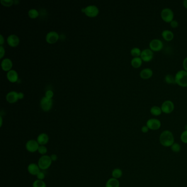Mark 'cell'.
<instances>
[{
  "mask_svg": "<svg viewBox=\"0 0 187 187\" xmlns=\"http://www.w3.org/2000/svg\"><path fill=\"white\" fill-rule=\"evenodd\" d=\"M159 141L165 147H171L175 143V138L172 132L169 130H165L161 132L159 137Z\"/></svg>",
  "mask_w": 187,
  "mask_h": 187,
  "instance_id": "1",
  "label": "cell"
},
{
  "mask_svg": "<svg viewBox=\"0 0 187 187\" xmlns=\"http://www.w3.org/2000/svg\"><path fill=\"white\" fill-rule=\"evenodd\" d=\"M176 83L182 87H187V72L185 70H180L175 75Z\"/></svg>",
  "mask_w": 187,
  "mask_h": 187,
  "instance_id": "2",
  "label": "cell"
},
{
  "mask_svg": "<svg viewBox=\"0 0 187 187\" xmlns=\"http://www.w3.org/2000/svg\"><path fill=\"white\" fill-rule=\"evenodd\" d=\"M52 163V160H51V158L49 155L42 156L41 158L39 159L38 161V165L41 170H46L50 168Z\"/></svg>",
  "mask_w": 187,
  "mask_h": 187,
  "instance_id": "3",
  "label": "cell"
},
{
  "mask_svg": "<svg viewBox=\"0 0 187 187\" xmlns=\"http://www.w3.org/2000/svg\"><path fill=\"white\" fill-rule=\"evenodd\" d=\"M161 17L166 23H171L173 20L174 13L169 8H165L161 12Z\"/></svg>",
  "mask_w": 187,
  "mask_h": 187,
  "instance_id": "4",
  "label": "cell"
},
{
  "mask_svg": "<svg viewBox=\"0 0 187 187\" xmlns=\"http://www.w3.org/2000/svg\"><path fill=\"white\" fill-rule=\"evenodd\" d=\"M161 109L162 112L166 114H169L175 109V104L173 102L170 100H167L163 102L161 106Z\"/></svg>",
  "mask_w": 187,
  "mask_h": 187,
  "instance_id": "5",
  "label": "cell"
},
{
  "mask_svg": "<svg viewBox=\"0 0 187 187\" xmlns=\"http://www.w3.org/2000/svg\"><path fill=\"white\" fill-rule=\"evenodd\" d=\"M164 47L163 41L160 39H153L149 43V49L153 52H159Z\"/></svg>",
  "mask_w": 187,
  "mask_h": 187,
  "instance_id": "6",
  "label": "cell"
},
{
  "mask_svg": "<svg viewBox=\"0 0 187 187\" xmlns=\"http://www.w3.org/2000/svg\"><path fill=\"white\" fill-rule=\"evenodd\" d=\"M146 125L148 126L149 130L155 131L160 128L161 126V122L158 119L152 118L149 119L147 121Z\"/></svg>",
  "mask_w": 187,
  "mask_h": 187,
  "instance_id": "7",
  "label": "cell"
},
{
  "mask_svg": "<svg viewBox=\"0 0 187 187\" xmlns=\"http://www.w3.org/2000/svg\"><path fill=\"white\" fill-rule=\"evenodd\" d=\"M141 59L144 62H149L154 57L153 51L150 49H146L142 51L141 55Z\"/></svg>",
  "mask_w": 187,
  "mask_h": 187,
  "instance_id": "8",
  "label": "cell"
},
{
  "mask_svg": "<svg viewBox=\"0 0 187 187\" xmlns=\"http://www.w3.org/2000/svg\"><path fill=\"white\" fill-rule=\"evenodd\" d=\"M82 11L84 12L88 17H96L97 15L99 13L98 8L96 6H92V5L87 6L85 8H83Z\"/></svg>",
  "mask_w": 187,
  "mask_h": 187,
  "instance_id": "9",
  "label": "cell"
},
{
  "mask_svg": "<svg viewBox=\"0 0 187 187\" xmlns=\"http://www.w3.org/2000/svg\"><path fill=\"white\" fill-rule=\"evenodd\" d=\"M40 145L37 141L31 139L28 141L25 145L27 151L30 153H35L38 151Z\"/></svg>",
  "mask_w": 187,
  "mask_h": 187,
  "instance_id": "10",
  "label": "cell"
},
{
  "mask_svg": "<svg viewBox=\"0 0 187 187\" xmlns=\"http://www.w3.org/2000/svg\"><path fill=\"white\" fill-rule=\"evenodd\" d=\"M53 104L52 100L48 98L43 97L42 98L41 102H40V105L42 109L45 112H48L50 110Z\"/></svg>",
  "mask_w": 187,
  "mask_h": 187,
  "instance_id": "11",
  "label": "cell"
},
{
  "mask_svg": "<svg viewBox=\"0 0 187 187\" xmlns=\"http://www.w3.org/2000/svg\"><path fill=\"white\" fill-rule=\"evenodd\" d=\"M28 171L30 175L36 176L41 171V169L39 168L38 164L32 163L28 166Z\"/></svg>",
  "mask_w": 187,
  "mask_h": 187,
  "instance_id": "12",
  "label": "cell"
},
{
  "mask_svg": "<svg viewBox=\"0 0 187 187\" xmlns=\"http://www.w3.org/2000/svg\"><path fill=\"white\" fill-rule=\"evenodd\" d=\"M59 35L55 32H49L46 36V41L49 44H52L58 41Z\"/></svg>",
  "mask_w": 187,
  "mask_h": 187,
  "instance_id": "13",
  "label": "cell"
},
{
  "mask_svg": "<svg viewBox=\"0 0 187 187\" xmlns=\"http://www.w3.org/2000/svg\"><path fill=\"white\" fill-rule=\"evenodd\" d=\"M139 75L142 79L147 80L152 77L153 75V71L151 68H144L141 70Z\"/></svg>",
  "mask_w": 187,
  "mask_h": 187,
  "instance_id": "14",
  "label": "cell"
},
{
  "mask_svg": "<svg viewBox=\"0 0 187 187\" xmlns=\"http://www.w3.org/2000/svg\"><path fill=\"white\" fill-rule=\"evenodd\" d=\"M49 136L46 134L42 133L39 134L36 141L40 146H45L49 143Z\"/></svg>",
  "mask_w": 187,
  "mask_h": 187,
  "instance_id": "15",
  "label": "cell"
},
{
  "mask_svg": "<svg viewBox=\"0 0 187 187\" xmlns=\"http://www.w3.org/2000/svg\"><path fill=\"white\" fill-rule=\"evenodd\" d=\"M7 42L11 46H17L19 43V39L15 35H11L8 37Z\"/></svg>",
  "mask_w": 187,
  "mask_h": 187,
  "instance_id": "16",
  "label": "cell"
},
{
  "mask_svg": "<svg viewBox=\"0 0 187 187\" xmlns=\"http://www.w3.org/2000/svg\"><path fill=\"white\" fill-rule=\"evenodd\" d=\"M163 39L166 41H171L174 38V34L172 31L169 30H164L161 32Z\"/></svg>",
  "mask_w": 187,
  "mask_h": 187,
  "instance_id": "17",
  "label": "cell"
},
{
  "mask_svg": "<svg viewBox=\"0 0 187 187\" xmlns=\"http://www.w3.org/2000/svg\"><path fill=\"white\" fill-rule=\"evenodd\" d=\"M6 99L8 102L11 103H15L17 102V100L19 99L18 97V93L16 92L15 91H12L8 93L6 96Z\"/></svg>",
  "mask_w": 187,
  "mask_h": 187,
  "instance_id": "18",
  "label": "cell"
},
{
  "mask_svg": "<svg viewBox=\"0 0 187 187\" xmlns=\"http://www.w3.org/2000/svg\"><path fill=\"white\" fill-rule=\"evenodd\" d=\"M1 66L3 70L10 71L12 67V62L10 59H5L2 62Z\"/></svg>",
  "mask_w": 187,
  "mask_h": 187,
  "instance_id": "19",
  "label": "cell"
},
{
  "mask_svg": "<svg viewBox=\"0 0 187 187\" xmlns=\"http://www.w3.org/2000/svg\"><path fill=\"white\" fill-rule=\"evenodd\" d=\"M7 76L8 80L10 81V82H11V83L16 82L18 80V74L14 70H11L9 71L8 72Z\"/></svg>",
  "mask_w": 187,
  "mask_h": 187,
  "instance_id": "20",
  "label": "cell"
},
{
  "mask_svg": "<svg viewBox=\"0 0 187 187\" xmlns=\"http://www.w3.org/2000/svg\"><path fill=\"white\" fill-rule=\"evenodd\" d=\"M105 187H120L119 180L114 178H111L107 181Z\"/></svg>",
  "mask_w": 187,
  "mask_h": 187,
  "instance_id": "21",
  "label": "cell"
},
{
  "mask_svg": "<svg viewBox=\"0 0 187 187\" xmlns=\"http://www.w3.org/2000/svg\"><path fill=\"white\" fill-rule=\"evenodd\" d=\"M143 63V61L141 57H134L133 58L131 62V66L134 68H139L141 67Z\"/></svg>",
  "mask_w": 187,
  "mask_h": 187,
  "instance_id": "22",
  "label": "cell"
},
{
  "mask_svg": "<svg viewBox=\"0 0 187 187\" xmlns=\"http://www.w3.org/2000/svg\"><path fill=\"white\" fill-rule=\"evenodd\" d=\"M150 112H151V114L154 115V116H155V117H158L160 115L162 114V110L161 109L160 107H158V106H153L151 107L150 109Z\"/></svg>",
  "mask_w": 187,
  "mask_h": 187,
  "instance_id": "23",
  "label": "cell"
},
{
  "mask_svg": "<svg viewBox=\"0 0 187 187\" xmlns=\"http://www.w3.org/2000/svg\"><path fill=\"white\" fill-rule=\"evenodd\" d=\"M123 175L122 171L120 168H116L112 171V175L113 178H114L115 179H119L120 178L122 177V176Z\"/></svg>",
  "mask_w": 187,
  "mask_h": 187,
  "instance_id": "24",
  "label": "cell"
},
{
  "mask_svg": "<svg viewBox=\"0 0 187 187\" xmlns=\"http://www.w3.org/2000/svg\"><path fill=\"white\" fill-rule=\"evenodd\" d=\"M165 81L168 84H175L176 80H175V76L172 75V74H167L165 76Z\"/></svg>",
  "mask_w": 187,
  "mask_h": 187,
  "instance_id": "25",
  "label": "cell"
},
{
  "mask_svg": "<svg viewBox=\"0 0 187 187\" xmlns=\"http://www.w3.org/2000/svg\"><path fill=\"white\" fill-rule=\"evenodd\" d=\"M141 53H142V51L140 49H139L138 47H134L131 50V54L134 57V58L140 57Z\"/></svg>",
  "mask_w": 187,
  "mask_h": 187,
  "instance_id": "26",
  "label": "cell"
},
{
  "mask_svg": "<svg viewBox=\"0 0 187 187\" xmlns=\"http://www.w3.org/2000/svg\"><path fill=\"white\" fill-rule=\"evenodd\" d=\"M32 187H46V185L43 181L37 180L33 182Z\"/></svg>",
  "mask_w": 187,
  "mask_h": 187,
  "instance_id": "27",
  "label": "cell"
},
{
  "mask_svg": "<svg viewBox=\"0 0 187 187\" xmlns=\"http://www.w3.org/2000/svg\"><path fill=\"white\" fill-rule=\"evenodd\" d=\"M171 149L174 153H179L181 150V146L180 144L174 143L171 147Z\"/></svg>",
  "mask_w": 187,
  "mask_h": 187,
  "instance_id": "28",
  "label": "cell"
},
{
  "mask_svg": "<svg viewBox=\"0 0 187 187\" xmlns=\"http://www.w3.org/2000/svg\"><path fill=\"white\" fill-rule=\"evenodd\" d=\"M28 14L31 18H36L39 16V12L35 9H31L29 11Z\"/></svg>",
  "mask_w": 187,
  "mask_h": 187,
  "instance_id": "29",
  "label": "cell"
},
{
  "mask_svg": "<svg viewBox=\"0 0 187 187\" xmlns=\"http://www.w3.org/2000/svg\"><path fill=\"white\" fill-rule=\"evenodd\" d=\"M180 138L183 143L187 144V130H185L181 134Z\"/></svg>",
  "mask_w": 187,
  "mask_h": 187,
  "instance_id": "30",
  "label": "cell"
},
{
  "mask_svg": "<svg viewBox=\"0 0 187 187\" xmlns=\"http://www.w3.org/2000/svg\"><path fill=\"white\" fill-rule=\"evenodd\" d=\"M37 151L39 152V154L43 155H45V154L47 152V149L45 146H40Z\"/></svg>",
  "mask_w": 187,
  "mask_h": 187,
  "instance_id": "31",
  "label": "cell"
},
{
  "mask_svg": "<svg viewBox=\"0 0 187 187\" xmlns=\"http://www.w3.org/2000/svg\"><path fill=\"white\" fill-rule=\"evenodd\" d=\"M1 3L3 6L8 7V6H11V5H13V3H14V1L12 0H1Z\"/></svg>",
  "mask_w": 187,
  "mask_h": 187,
  "instance_id": "32",
  "label": "cell"
},
{
  "mask_svg": "<svg viewBox=\"0 0 187 187\" xmlns=\"http://www.w3.org/2000/svg\"><path fill=\"white\" fill-rule=\"evenodd\" d=\"M36 176L37 178V180L43 181V180L45 179V174L44 173L43 171H41L36 175Z\"/></svg>",
  "mask_w": 187,
  "mask_h": 187,
  "instance_id": "33",
  "label": "cell"
},
{
  "mask_svg": "<svg viewBox=\"0 0 187 187\" xmlns=\"http://www.w3.org/2000/svg\"><path fill=\"white\" fill-rule=\"evenodd\" d=\"M170 25L172 28H176L178 27V22L176 20H173L172 22L170 23Z\"/></svg>",
  "mask_w": 187,
  "mask_h": 187,
  "instance_id": "34",
  "label": "cell"
},
{
  "mask_svg": "<svg viewBox=\"0 0 187 187\" xmlns=\"http://www.w3.org/2000/svg\"><path fill=\"white\" fill-rule=\"evenodd\" d=\"M53 96V93L51 90H49L46 92V97L51 99Z\"/></svg>",
  "mask_w": 187,
  "mask_h": 187,
  "instance_id": "35",
  "label": "cell"
},
{
  "mask_svg": "<svg viewBox=\"0 0 187 187\" xmlns=\"http://www.w3.org/2000/svg\"><path fill=\"white\" fill-rule=\"evenodd\" d=\"M149 131V129L147 125L143 126L142 127V128H141V131L144 134H146V133L148 132Z\"/></svg>",
  "mask_w": 187,
  "mask_h": 187,
  "instance_id": "36",
  "label": "cell"
},
{
  "mask_svg": "<svg viewBox=\"0 0 187 187\" xmlns=\"http://www.w3.org/2000/svg\"><path fill=\"white\" fill-rule=\"evenodd\" d=\"M182 64L184 70L187 72V57L184 59V60L183 61Z\"/></svg>",
  "mask_w": 187,
  "mask_h": 187,
  "instance_id": "37",
  "label": "cell"
},
{
  "mask_svg": "<svg viewBox=\"0 0 187 187\" xmlns=\"http://www.w3.org/2000/svg\"><path fill=\"white\" fill-rule=\"evenodd\" d=\"M5 49L2 46H0V58H2L5 54Z\"/></svg>",
  "mask_w": 187,
  "mask_h": 187,
  "instance_id": "38",
  "label": "cell"
},
{
  "mask_svg": "<svg viewBox=\"0 0 187 187\" xmlns=\"http://www.w3.org/2000/svg\"><path fill=\"white\" fill-rule=\"evenodd\" d=\"M50 157H51V160H52V161H56L58 159L57 155L56 154H52V155H51Z\"/></svg>",
  "mask_w": 187,
  "mask_h": 187,
  "instance_id": "39",
  "label": "cell"
},
{
  "mask_svg": "<svg viewBox=\"0 0 187 187\" xmlns=\"http://www.w3.org/2000/svg\"><path fill=\"white\" fill-rule=\"evenodd\" d=\"M18 97L19 99H22L24 97V94L22 92L18 93Z\"/></svg>",
  "mask_w": 187,
  "mask_h": 187,
  "instance_id": "40",
  "label": "cell"
},
{
  "mask_svg": "<svg viewBox=\"0 0 187 187\" xmlns=\"http://www.w3.org/2000/svg\"><path fill=\"white\" fill-rule=\"evenodd\" d=\"M183 5L186 9H187V0H184L183 1Z\"/></svg>",
  "mask_w": 187,
  "mask_h": 187,
  "instance_id": "41",
  "label": "cell"
},
{
  "mask_svg": "<svg viewBox=\"0 0 187 187\" xmlns=\"http://www.w3.org/2000/svg\"><path fill=\"white\" fill-rule=\"evenodd\" d=\"M1 45H2L3 43V42H4V40H3V37L2 35H1Z\"/></svg>",
  "mask_w": 187,
  "mask_h": 187,
  "instance_id": "42",
  "label": "cell"
},
{
  "mask_svg": "<svg viewBox=\"0 0 187 187\" xmlns=\"http://www.w3.org/2000/svg\"><path fill=\"white\" fill-rule=\"evenodd\" d=\"M1 126H2V117H1Z\"/></svg>",
  "mask_w": 187,
  "mask_h": 187,
  "instance_id": "43",
  "label": "cell"
},
{
  "mask_svg": "<svg viewBox=\"0 0 187 187\" xmlns=\"http://www.w3.org/2000/svg\"><path fill=\"white\" fill-rule=\"evenodd\" d=\"M185 130H187V125H185Z\"/></svg>",
  "mask_w": 187,
  "mask_h": 187,
  "instance_id": "44",
  "label": "cell"
}]
</instances>
